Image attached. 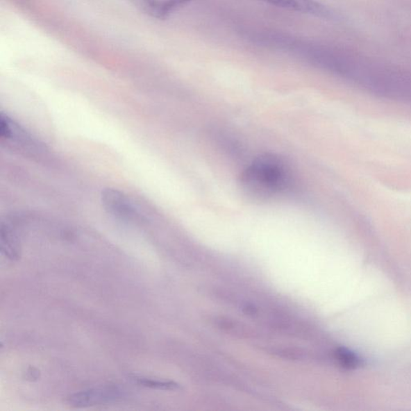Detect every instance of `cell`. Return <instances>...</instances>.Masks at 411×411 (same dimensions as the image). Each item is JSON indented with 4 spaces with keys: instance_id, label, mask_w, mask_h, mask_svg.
Here are the masks:
<instances>
[{
    "instance_id": "obj_3",
    "label": "cell",
    "mask_w": 411,
    "mask_h": 411,
    "mask_svg": "<svg viewBox=\"0 0 411 411\" xmlns=\"http://www.w3.org/2000/svg\"><path fill=\"white\" fill-rule=\"evenodd\" d=\"M103 207L108 213L117 219L131 220L136 217V208L124 193L114 188H105L101 192Z\"/></svg>"
},
{
    "instance_id": "obj_2",
    "label": "cell",
    "mask_w": 411,
    "mask_h": 411,
    "mask_svg": "<svg viewBox=\"0 0 411 411\" xmlns=\"http://www.w3.org/2000/svg\"><path fill=\"white\" fill-rule=\"evenodd\" d=\"M124 396V392L115 387L92 388L70 395L67 402L76 408L94 407L115 402Z\"/></svg>"
},
{
    "instance_id": "obj_1",
    "label": "cell",
    "mask_w": 411,
    "mask_h": 411,
    "mask_svg": "<svg viewBox=\"0 0 411 411\" xmlns=\"http://www.w3.org/2000/svg\"><path fill=\"white\" fill-rule=\"evenodd\" d=\"M290 183L284 162L274 156H260L244 169L240 183L244 191L257 199H266L285 191Z\"/></svg>"
},
{
    "instance_id": "obj_6",
    "label": "cell",
    "mask_w": 411,
    "mask_h": 411,
    "mask_svg": "<svg viewBox=\"0 0 411 411\" xmlns=\"http://www.w3.org/2000/svg\"><path fill=\"white\" fill-rule=\"evenodd\" d=\"M334 355L338 364L346 369H356L362 364V360L355 353L346 348H337Z\"/></svg>"
},
{
    "instance_id": "obj_7",
    "label": "cell",
    "mask_w": 411,
    "mask_h": 411,
    "mask_svg": "<svg viewBox=\"0 0 411 411\" xmlns=\"http://www.w3.org/2000/svg\"><path fill=\"white\" fill-rule=\"evenodd\" d=\"M135 381L142 387L157 389H176L179 385L171 381H161L147 378H135Z\"/></svg>"
},
{
    "instance_id": "obj_4",
    "label": "cell",
    "mask_w": 411,
    "mask_h": 411,
    "mask_svg": "<svg viewBox=\"0 0 411 411\" xmlns=\"http://www.w3.org/2000/svg\"><path fill=\"white\" fill-rule=\"evenodd\" d=\"M274 6L297 12L314 15L317 17L331 19L333 13L330 9L315 0H260Z\"/></svg>"
},
{
    "instance_id": "obj_5",
    "label": "cell",
    "mask_w": 411,
    "mask_h": 411,
    "mask_svg": "<svg viewBox=\"0 0 411 411\" xmlns=\"http://www.w3.org/2000/svg\"><path fill=\"white\" fill-rule=\"evenodd\" d=\"M0 245L3 255L12 261H17L22 256V246L17 235L8 224H2L0 228Z\"/></svg>"
}]
</instances>
